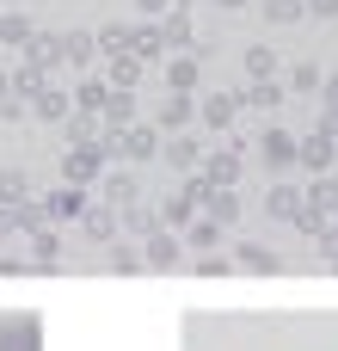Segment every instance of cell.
Returning <instances> with one entry per match:
<instances>
[{
	"label": "cell",
	"mask_w": 338,
	"mask_h": 351,
	"mask_svg": "<svg viewBox=\"0 0 338 351\" xmlns=\"http://www.w3.org/2000/svg\"><path fill=\"white\" fill-rule=\"evenodd\" d=\"M12 339H18V333H0V351H12Z\"/></svg>",
	"instance_id": "obj_1"
}]
</instances>
